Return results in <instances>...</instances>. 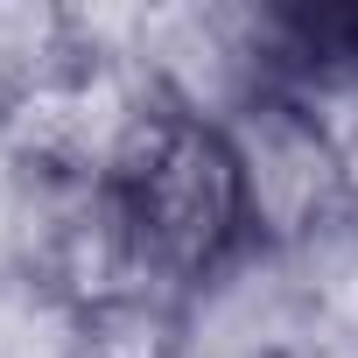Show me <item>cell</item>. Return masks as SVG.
Segmentation results:
<instances>
[{
	"label": "cell",
	"mask_w": 358,
	"mask_h": 358,
	"mask_svg": "<svg viewBox=\"0 0 358 358\" xmlns=\"http://www.w3.org/2000/svg\"><path fill=\"white\" fill-rule=\"evenodd\" d=\"M106 197L120 211L141 295L197 309V295H211L253 253L246 183H239L225 127L169 106L155 92L106 169Z\"/></svg>",
	"instance_id": "obj_1"
},
{
	"label": "cell",
	"mask_w": 358,
	"mask_h": 358,
	"mask_svg": "<svg viewBox=\"0 0 358 358\" xmlns=\"http://www.w3.org/2000/svg\"><path fill=\"white\" fill-rule=\"evenodd\" d=\"M225 141H232L239 183H246L253 253H302L351 218L358 183H351L344 141L302 92H288V85L260 92L253 106H239L225 120Z\"/></svg>",
	"instance_id": "obj_2"
},
{
	"label": "cell",
	"mask_w": 358,
	"mask_h": 358,
	"mask_svg": "<svg viewBox=\"0 0 358 358\" xmlns=\"http://www.w3.org/2000/svg\"><path fill=\"white\" fill-rule=\"evenodd\" d=\"M0 358H92V316L29 267H0Z\"/></svg>",
	"instance_id": "obj_3"
}]
</instances>
